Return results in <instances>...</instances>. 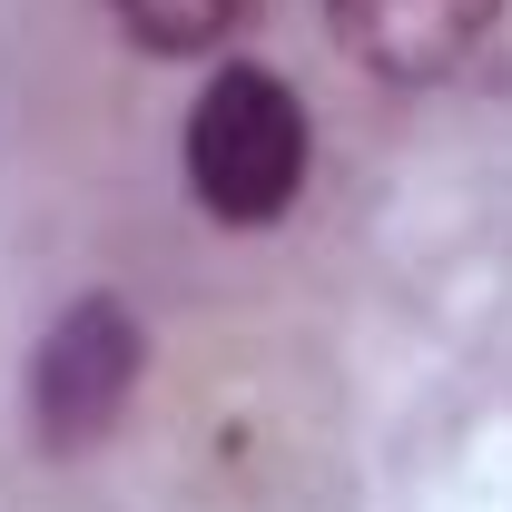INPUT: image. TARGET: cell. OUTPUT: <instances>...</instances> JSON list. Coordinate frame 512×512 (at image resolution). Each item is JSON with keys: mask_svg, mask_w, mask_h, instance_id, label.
<instances>
[{"mask_svg": "<svg viewBox=\"0 0 512 512\" xmlns=\"http://www.w3.org/2000/svg\"><path fill=\"white\" fill-rule=\"evenodd\" d=\"M188 188L227 227H266L306 188V109L276 69H217L188 109Z\"/></svg>", "mask_w": 512, "mask_h": 512, "instance_id": "6da1fadb", "label": "cell"}, {"mask_svg": "<svg viewBox=\"0 0 512 512\" xmlns=\"http://www.w3.org/2000/svg\"><path fill=\"white\" fill-rule=\"evenodd\" d=\"M493 10L503 0H325L335 40L375 69V79H394V89H424V79L463 69L483 50Z\"/></svg>", "mask_w": 512, "mask_h": 512, "instance_id": "7a4b0ae2", "label": "cell"}, {"mask_svg": "<svg viewBox=\"0 0 512 512\" xmlns=\"http://www.w3.org/2000/svg\"><path fill=\"white\" fill-rule=\"evenodd\" d=\"M119 10V30L138 50H158V60H188V50H217L237 20H247L256 0H109Z\"/></svg>", "mask_w": 512, "mask_h": 512, "instance_id": "277c9868", "label": "cell"}, {"mask_svg": "<svg viewBox=\"0 0 512 512\" xmlns=\"http://www.w3.org/2000/svg\"><path fill=\"white\" fill-rule=\"evenodd\" d=\"M128 375H138V325L119 306H79L40 355V414H50V444H79L119 414Z\"/></svg>", "mask_w": 512, "mask_h": 512, "instance_id": "3957f363", "label": "cell"}]
</instances>
